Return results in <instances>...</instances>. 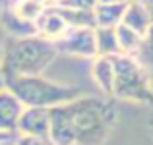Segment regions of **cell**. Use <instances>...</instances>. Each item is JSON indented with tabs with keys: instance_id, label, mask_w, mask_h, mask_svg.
<instances>
[{
	"instance_id": "1",
	"label": "cell",
	"mask_w": 153,
	"mask_h": 145,
	"mask_svg": "<svg viewBox=\"0 0 153 145\" xmlns=\"http://www.w3.org/2000/svg\"><path fill=\"white\" fill-rule=\"evenodd\" d=\"M60 107L74 135V145H103L118 124V107L111 97L85 93Z\"/></svg>"
},
{
	"instance_id": "2",
	"label": "cell",
	"mask_w": 153,
	"mask_h": 145,
	"mask_svg": "<svg viewBox=\"0 0 153 145\" xmlns=\"http://www.w3.org/2000/svg\"><path fill=\"white\" fill-rule=\"evenodd\" d=\"M58 56L54 43L39 37H8L2 45L0 72L4 75H43Z\"/></svg>"
},
{
	"instance_id": "3",
	"label": "cell",
	"mask_w": 153,
	"mask_h": 145,
	"mask_svg": "<svg viewBox=\"0 0 153 145\" xmlns=\"http://www.w3.org/2000/svg\"><path fill=\"white\" fill-rule=\"evenodd\" d=\"M4 87L12 91L25 108H54L85 95L83 87L56 83L45 75H4Z\"/></svg>"
},
{
	"instance_id": "4",
	"label": "cell",
	"mask_w": 153,
	"mask_h": 145,
	"mask_svg": "<svg viewBox=\"0 0 153 145\" xmlns=\"http://www.w3.org/2000/svg\"><path fill=\"white\" fill-rule=\"evenodd\" d=\"M114 81H112V99L124 103L153 107V83L149 68L136 56H111Z\"/></svg>"
},
{
	"instance_id": "5",
	"label": "cell",
	"mask_w": 153,
	"mask_h": 145,
	"mask_svg": "<svg viewBox=\"0 0 153 145\" xmlns=\"http://www.w3.org/2000/svg\"><path fill=\"white\" fill-rule=\"evenodd\" d=\"M56 52L78 58H91L97 56L95 47V27H72L64 37L54 43Z\"/></svg>"
},
{
	"instance_id": "6",
	"label": "cell",
	"mask_w": 153,
	"mask_h": 145,
	"mask_svg": "<svg viewBox=\"0 0 153 145\" xmlns=\"http://www.w3.org/2000/svg\"><path fill=\"white\" fill-rule=\"evenodd\" d=\"M72 27H70V23L66 21L62 10H60L58 6H52V4L43 8L39 18L35 19V31H37V35L43 37V39H47V41H51V43H56Z\"/></svg>"
},
{
	"instance_id": "7",
	"label": "cell",
	"mask_w": 153,
	"mask_h": 145,
	"mask_svg": "<svg viewBox=\"0 0 153 145\" xmlns=\"http://www.w3.org/2000/svg\"><path fill=\"white\" fill-rule=\"evenodd\" d=\"M49 128H51V108H25L18 122L16 135L23 138H35V139H49Z\"/></svg>"
},
{
	"instance_id": "8",
	"label": "cell",
	"mask_w": 153,
	"mask_h": 145,
	"mask_svg": "<svg viewBox=\"0 0 153 145\" xmlns=\"http://www.w3.org/2000/svg\"><path fill=\"white\" fill-rule=\"evenodd\" d=\"M23 110H25V107H23L22 101L8 87H2L0 89V132L16 135L18 122L22 118Z\"/></svg>"
},
{
	"instance_id": "9",
	"label": "cell",
	"mask_w": 153,
	"mask_h": 145,
	"mask_svg": "<svg viewBox=\"0 0 153 145\" xmlns=\"http://www.w3.org/2000/svg\"><path fill=\"white\" fill-rule=\"evenodd\" d=\"M120 23L130 27L132 31H136L140 37H146L147 29L151 25V12L147 8V4L143 0H134V2L126 4V10L122 14Z\"/></svg>"
},
{
	"instance_id": "10",
	"label": "cell",
	"mask_w": 153,
	"mask_h": 145,
	"mask_svg": "<svg viewBox=\"0 0 153 145\" xmlns=\"http://www.w3.org/2000/svg\"><path fill=\"white\" fill-rule=\"evenodd\" d=\"M91 79L97 85L103 97L112 99V81H114V70H112V58L108 56H95L91 60Z\"/></svg>"
},
{
	"instance_id": "11",
	"label": "cell",
	"mask_w": 153,
	"mask_h": 145,
	"mask_svg": "<svg viewBox=\"0 0 153 145\" xmlns=\"http://www.w3.org/2000/svg\"><path fill=\"white\" fill-rule=\"evenodd\" d=\"M124 10H126V4H95L93 6L95 27H116L122 21Z\"/></svg>"
},
{
	"instance_id": "12",
	"label": "cell",
	"mask_w": 153,
	"mask_h": 145,
	"mask_svg": "<svg viewBox=\"0 0 153 145\" xmlns=\"http://www.w3.org/2000/svg\"><path fill=\"white\" fill-rule=\"evenodd\" d=\"M114 33H116V43H118L120 54L136 56L138 58L140 50H142V45H143V37H140L136 31H132L130 27L122 25V23H118L114 27Z\"/></svg>"
},
{
	"instance_id": "13",
	"label": "cell",
	"mask_w": 153,
	"mask_h": 145,
	"mask_svg": "<svg viewBox=\"0 0 153 145\" xmlns=\"http://www.w3.org/2000/svg\"><path fill=\"white\" fill-rule=\"evenodd\" d=\"M95 47L97 56H118V43H116L114 27H95Z\"/></svg>"
},
{
	"instance_id": "14",
	"label": "cell",
	"mask_w": 153,
	"mask_h": 145,
	"mask_svg": "<svg viewBox=\"0 0 153 145\" xmlns=\"http://www.w3.org/2000/svg\"><path fill=\"white\" fill-rule=\"evenodd\" d=\"M143 2L147 4V8H149V12H151V25H149V29H147L146 37H143V45H142V50H140L138 58L142 60L147 68H153V0H143Z\"/></svg>"
},
{
	"instance_id": "15",
	"label": "cell",
	"mask_w": 153,
	"mask_h": 145,
	"mask_svg": "<svg viewBox=\"0 0 153 145\" xmlns=\"http://www.w3.org/2000/svg\"><path fill=\"white\" fill-rule=\"evenodd\" d=\"M12 145H52L49 139H35V138H23V135H16Z\"/></svg>"
},
{
	"instance_id": "16",
	"label": "cell",
	"mask_w": 153,
	"mask_h": 145,
	"mask_svg": "<svg viewBox=\"0 0 153 145\" xmlns=\"http://www.w3.org/2000/svg\"><path fill=\"white\" fill-rule=\"evenodd\" d=\"M134 0H95V4H130Z\"/></svg>"
},
{
	"instance_id": "17",
	"label": "cell",
	"mask_w": 153,
	"mask_h": 145,
	"mask_svg": "<svg viewBox=\"0 0 153 145\" xmlns=\"http://www.w3.org/2000/svg\"><path fill=\"white\" fill-rule=\"evenodd\" d=\"M16 135H10V134H4V132H0V145H6L8 141H12Z\"/></svg>"
},
{
	"instance_id": "18",
	"label": "cell",
	"mask_w": 153,
	"mask_h": 145,
	"mask_svg": "<svg viewBox=\"0 0 153 145\" xmlns=\"http://www.w3.org/2000/svg\"><path fill=\"white\" fill-rule=\"evenodd\" d=\"M149 130H151V134H153V114H151V118H149Z\"/></svg>"
},
{
	"instance_id": "19",
	"label": "cell",
	"mask_w": 153,
	"mask_h": 145,
	"mask_svg": "<svg viewBox=\"0 0 153 145\" xmlns=\"http://www.w3.org/2000/svg\"><path fill=\"white\" fill-rule=\"evenodd\" d=\"M4 87V79H2V72H0V89Z\"/></svg>"
},
{
	"instance_id": "20",
	"label": "cell",
	"mask_w": 153,
	"mask_h": 145,
	"mask_svg": "<svg viewBox=\"0 0 153 145\" xmlns=\"http://www.w3.org/2000/svg\"><path fill=\"white\" fill-rule=\"evenodd\" d=\"M56 2H60V0H51V4H56ZM51 4H49V6H51Z\"/></svg>"
},
{
	"instance_id": "21",
	"label": "cell",
	"mask_w": 153,
	"mask_h": 145,
	"mask_svg": "<svg viewBox=\"0 0 153 145\" xmlns=\"http://www.w3.org/2000/svg\"><path fill=\"white\" fill-rule=\"evenodd\" d=\"M12 141H14V139H12ZM12 141H8V143H6V145H12Z\"/></svg>"
},
{
	"instance_id": "22",
	"label": "cell",
	"mask_w": 153,
	"mask_h": 145,
	"mask_svg": "<svg viewBox=\"0 0 153 145\" xmlns=\"http://www.w3.org/2000/svg\"><path fill=\"white\" fill-rule=\"evenodd\" d=\"M0 54H2V45H0Z\"/></svg>"
}]
</instances>
